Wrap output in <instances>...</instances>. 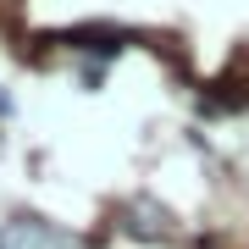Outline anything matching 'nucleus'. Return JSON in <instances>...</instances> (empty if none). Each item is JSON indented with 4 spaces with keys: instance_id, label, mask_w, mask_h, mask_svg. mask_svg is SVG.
<instances>
[{
    "instance_id": "f257e3e1",
    "label": "nucleus",
    "mask_w": 249,
    "mask_h": 249,
    "mask_svg": "<svg viewBox=\"0 0 249 249\" xmlns=\"http://www.w3.org/2000/svg\"><path fill=\"white\" fill-rule=\"evenodd\" d=\"M0 249H94V244L61 222H45V216H11L0 227Z\"/></svg>"
}]
</instances>
